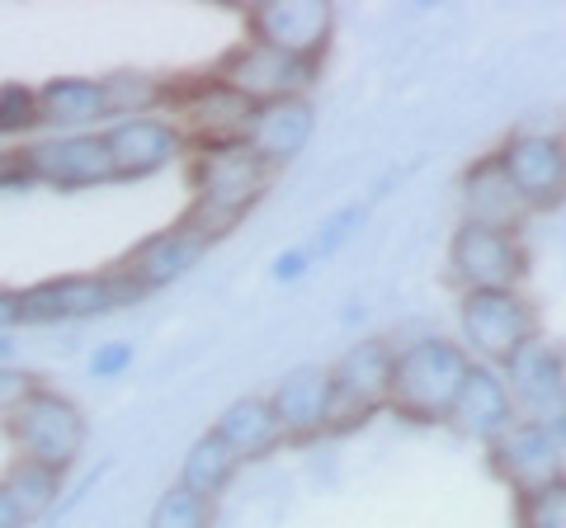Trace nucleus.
<instances>
[{
	"instance_id": "37",
	"label": "nucleus",
	"mask_w": 566,
	"mask_h": 528,
	"mask_svg": "<svg viewBox=\"0 0 566 528\" xmlns=\"http://www.w3.org/2000/svg\"><path fill=\"white\" fill-rule=\"evenodd\" d=\"M562 444H566V430H562Z\"/></svg>"
},
{
	"instance_id": "22",
	"label": "nucleus",
	"mask_w": 566,
	"mask_h": 528,
	"mask_svg": "<svg viewBox=\"0 0 566 528\" xmlns=\"http://www.w3.org/2000/svg\"><path fill=\"white\" fill-rule=\"evenodd\" d=\"M39 109H43V123L52 128H91V123L109 118V99H104V81H85V76H57L39 85Z\"/></svg>"
},
{
	"instance_id": "9",
	"label": "nucleus",
	"mask_w": 566,
	"mask_h": 528,
	"mask_svg": "<svg viewBox=\"0 0 566 528\" xmlns=\"http://www.w3.org/2000/svg\"><path fill=\"white\" fill-rule=\"evenodd\" d=\"M392 363H397V345L387 340H359L331 363V382H335L331 430L364 425L368 415L392 406Z\"/></svg>"
},
{
	"instance_id": "16",
	"label": "nucleus",
	"mask_w": 566,
	"mask_h": 528,
	"mask_svg": "<svg viewBox=\"0 0 566 528\" xmlns=\"http://www.w3.org/2000/svg\"><path fill=\"white\" fill-rule=\"evenodd\" d=\"M104 142H109L118 180H147L189 147L170 118H118L114 128H104Z\"/></svg>"
},
{
	"instance_id": "18",
	"label": "nucleus",
	"mask_w": 566,
	"mask_h": 528,
	"mask_svg": "<svg viewBox=\"0 0 566 528\" xmlns=\"http://www.w3.org/2000/svg\"><path fill=\"white\" fill-rule=\"evenodd\" d=\"M458 199H463V222L495 226V232H520L524 218H528V203L520 199L515 180L505 175V166H501V156L495 151L463 170V180H458Z\"/></svg>"
},
{
	"instance_id": "36",
	"label": "nucleus",
	"mask_w": 566,
	"mask_h": 528,
	"mask_svg": "<svg viewBox=\"0 0 566 528\" xmlns=\"http://www.w3.org/2000/svg\"><path fill=\"white\" fill-rule=\"evenodd\" d=\"M10 349H14V345H10L6 336H0V363H6V359H10Z\"/></svg>"
},
{
	"instance_id": "5",
	"label": "nucleus",
	"mask_w": 566,
	"mask_h": 528,
	"mask_svg": "<svg viewBox=\"0 0 566 528\" xmlns=\"http://www.w3.org/2000/svg\"><path fill=\"white\" fill-rule=\"evenodd\" d=\"M14 448L29 463H43L52 472H66L85 448V415L71 397L52 392V387H33V397L6 420Z\"/></svg>"
},
{
	"instance_id": "12",
	"label": "nucleus",
	"mask_w": 566,
	"mask_h": 528,
	"mask_svg": "<svg viewBox=\"0 0 566 528\" xmlns=\"http://www.w3.org/2000/svg\"><path fill=\"white\" fill-rule=\"evenodd\" d=\"M335 10L326 0H264V6L245 10V33L251 43H270L279 52H289L297 62H322V52L331 43Z\"/></svg>"
},
{
	"instance_id": "8",
	"label": "nucleus",
	"mask_w": 566,
	"mask_h": 528,
	"mask_svg": "<svg viewBox=\"0 0 566 528\" xmlns=\"http://www.w3.org/2000/svg\"><path fill=\"white\" fill-rule=\"evenodd\" d=\"M505 387L515 401V415L528 425L566 430V349L547 336H534L505 368Z\"/></svg>"
},
{
	"instance_id": "25",
	"label": "nucleus",
	"mask_w": 566,
	"mask_h": 528,
	"mask_svg": "<svg viewBox=\"0 0 566 528\" xmlns=\"http://www.w3.org/2000/svg\"><path fill=\"white\" fill-rule=\"evenodd\" d=\"M166 81L151 76H109L104 81V99H109V118H151V109L166 104Z\"/></svg>"
},
{
	"instance_id": "32",
	"label": "nucleus",
	"mask_w": 566,
	"mask_h": 528,
	"mask_svg": "<svg viewBox=\"0 0 566 528\" xmlns=\"http://www.w3.org/2000/svg\"><path fill=\"white\" fill-rule=\"evenodd\" d=\"M312 264H316V260H312L307 245H293V251H283V255L274 260V284H297V278H303Z\"/></svg>"
},
{
	"instance_id": "19",
	"label": "nucleus",
	"mask_w": 566,
	"mask_h": 528,
	"mask_svg": "<svg viewBox=\"0 0 566 528\" xmlns=\"http://www.w3.org/2000/svg\"><path fill=\"white\" fill-rule=\"evenodd\" d=\"M270 406L283 425V439H316L322 430H331L335 420V382H331V368H293L274 392H270Z\"/></svg>"
},
{
	"instance_id": "28",
	"label": "nucleus",
	"mask_w": 566,
	"mask_h": 528,
	"mask_svg": "<svg viewBox=\"0 0 566 528\" xmlns=\"http://www.w3.org/2000/svg\"><path fill=\"white\" fill-rule=\"evenodd\" d=\"M43 123V109H39V91H29L20 81H6L0 85V137H20L29 128Z\"/></svg>"
},
{
	"instance_id": "14",
	"label": "nucleus",
	"mask_w": 566,
	"mask_h": 528,
	"mask_svg": "<svg viewBox=\"0 0 566 528\" xmlns=\"http://www.w3.org/2000/svg\"><path fill=\"white\" fill-rule=\"evenodd\" d=\"M495 156H501L505 175L515 180L528 213L566 199V142L557 133H515L505 137V147Z\"/></svg>"
},
{
	"instance_id": "6",
	"label": "nucleus",
	"mask_w": 566,
	"mask_h": 528,
	"mask_svg": "<svg viewBox=\"0 0 566 528\" xmlns=\"http://www.w3.org/2000/svg\"><path fill=\"white\" fill-rule=\"evenodd\" d=\"M137 288L123 270L104 274H66V278H43L20 293V316L24 326H57V321H81V316H104L137 303Z\"/></svg>"
},
{
	"instance_id": "15",
	"label": "nucleus",
	"mask_w": 566,
	"mask_h": 528,
	"mask_svg": "<svg viewBox=\"0 0 566 528\" xmlns=\"http://www.w3.org/2000/svg\"><path fill=\"white\" fill-rule=\"evenodd\" d=\"M203 251H208V236L180 218L170 232H151L147 241H137L133 251L118 260V270L133 278L137 293H156V288L175 284V278H185Z\"/></svg>"
},
{
	"instance_id": "26",
	"label": "nucleus",
	"mask_w": 566,
	"mask_h": 528,
	"mask_svg": "<svg viewBox=\"0 0 566 528\" xmlns=\"http://www.w3.org/2000/svg\"><path fill=\"white\" fill-rule=\"evenodd\" d=\"M212 524V505L199 500L193 490H185L175 482L170 490H161V500H156L147 528H208Z\"/></svg>"
},
{
	"instance_id": "4",
	"label": "nucleus",
	"mask_w": 566,
	"mask_h": 528,
	"mask_svg": "<svg viewBox=\"0 0 566 528\" xmlns=\"http://www.w3.org/2000/svg\"><path fill=\"white\" fill-rule=\"evenodd\" d=\"M458 326H463V349L476 363L505 368L520 349L538 336L534 303L520 288L505 293H463L458 303Z\"/></svg>"
},
{
	"instance_id": "20",
	"label": "nucleus",
	"mask_w": 566,
	"mask_h": 528,
	"mask_svg": "<svg viewBox=\"0 0 566 528\" xmlns=\"http://www.w3.org/2000/svg\"><path fill=\"white\" fill-rule=\"evenodd\" d=\"M312 128H316V109H312L307 95L255 104V118H251V133H245V147H251L270 170H279V166H289L293 156H303V147L312 142Z\"/></svg>"
},
{
	"instance_id": "11",
	"label": "nucleus",
	"mask_w": 566,
	"mask_h": 528,
	"mask_svg": "<svg viewBox=\"0 0 566 528\" xmlns=\"http://www.w3.org/2000/svg\"><path fill=\"white\" fill-rule=\"evenodd\" d=\"M212 76L222 85H232V91L245 95L251 104H274V99L307 95L312 81H316V66L297 62L270 43H237L218 66H212Z\"/></svg>"
},
{
	"instance_id": "23",
	"label": "nucleus",
	"mask_w": 566,
	"mask_h": 528,
	"mask_svg": "<svg viewBox=\"0 0 566 528\" xmlns=\"http://www.w3.org/2000/svg\"><path fill=\"white\" fill-rule=\"evenodd\" d=\"M237 467H241V457L208 430V434L193 439L189 453H185V463H180V486L212 505V496H222L227 482L237 477Z\"/></svg>"
},
{
	"instance_id": "29",
	"label": "nucleus",
	"mask_w": 566,
	"mask_h": 528,
	"mask_svg": "<svg viewBox=\"0 0 566 528\" xmlns=\"http://www.w3.org/2000/svg\"><path fill=\"white\" fill-rule=\"evenodd\" d=\"M364 222H368V203H345V208H335V213H331L322 226H316V236L307 241L312 260H331L354 232H359Z\"/></svg>"
},
{
	"instance_id": "3",
	"label": "nucleus",
	"mask_w": 566,
	"mask_h": 528,
	"mask_svg": "<svg viewBox=\"0 0 566 528\" xmlns=\"http://www.w3.org/2000/svg\"><path fill=\"white\" fill-rule=\"evenodd\" d=\"M166 109H170V123L180 128V137L199 151L245 142L251 118H255V104L237 95L232 85H222L212 72L193 76V81H175L166 91Z\"/></svg>"
},
{
	"instance_id": "2",
	"label": "nucleus",
	"mask_w": 566,
	"mask_h": 528,
	"mask_svg": "<svg viewBox=\"0 0 566 528\" xmlns=\"http://www.w3.org/2000/svg\"><path fill=\"white\" fill-rule=\"evenodd\" d=\"M472 355L463 340H439L424 336L397 349L392 363V406L411 425H449V415L458 406V392L468 382Z\"/></svg>"
},
{
	"instance_id": "27",
	"label": "nucleus",
	"mask_w": 566,
	"mask_h": 528,
	"mask_svg": "<svg viewBox=\"0 0 566 528\" xmlns=\"http://www.w3.org/2000/svg\"><path fill=\"white\" fill-rule=\"evenodd\" d=\"M515 528H566V477L515 500Z\"/></svg>"
},
{
	"instance_id": "31",
	"label": "nucleus",
	"mask_w": 566,
	"mask_h": 528,
	"mask_svg": "<svg viewBox=\"0 0 566 528\" xmlns=\"http://www.w3.org/2000/svg\"><path fill=\"white\" fill-rule=\"evenodd\" d=\"M133 368V345L128 340H109V345H95L91 355V378L109 382V378H123Z\"/></svg>"
},
{
	"instance_id": "21",
	"label": "nucleus",
	"mask_w": 566,
	"mask_h": 528,
	"mask_svg": "<svg viewBox=\"0 0 566 528\" xmlns=\"http://www.w3.org/2000/svg\"><path fill=\"white\" fill-rule=\"evenodd\" d=\"M212 434H218L222 444L241 457V463L270 457L283 444V425H279V415L270 406V397H241V401H232V406L218 415Z\"/></svg>"
},
{
	"instance_id": "13",
	"label": "nucleus",
	"mask_w": 566,
	"mask_h": 528,
	"mask_svg": "<svg viewBox=\"0 0 566 528\" xmlns=\"http://www.w3.org/2000/svg\"><path fill=\"white\" fill-rule=\"evenodd\" d=\"M491 467H495V477L515 490V500L534 496V490L566 477V444L557 430L515 420V425L491 444Z\"/></svg>"
},
{
	"instance_id": "35",
	"label": "nucleus",
	"mask_w": 566,
	"mask_h": 528,
	"mask_svg": "<svg viewBox=\"0 0 566 528\" xmlns=\"http://www.w3.org/2000/svg\"><path fill=\"white\" fill-rule=\"evenodd\" d=\"M0 528H24V515H20V505L10 500V490L0 486Z\"/></svg>"
},
{
	"instance_id": "34",
	"label": "nucleus",
	"mask_w": 566,
	"mask_h": 528,
	"mask_svg": "<svg viewBox=\"0 0 566 528\" xmlns=\"http://www.w3.org/2000/svg\"><path fill=\"white\" fill-rule=\"evenodd\" d=\"M10 184H29V175L20 166V151H0V189Z\"/></svg>"
},
{
	"instance_id": "10",
	"label": "nucleus",
	"mask_w": 566,
	"mask_h": 528,
	"mask_svg": "<svg viewBox=\"0 0 566 528\" xmlns=\"http://www.w3.org/2000/svg\"><path fill=\"white\" fill-rule=\"evenodd\" d=\"M20 166L29 175V184H52V189H91V184L118 180L104 133H62V137L29 142L20 151Z\"/></svg>"
},
{
	"instance_id": "1",
	"label": "nucleus",
	"mask_w": 566,
	"mask_h": 528,
	"mask_svg": "<svg viewBox=\"0 0 566 528\" xmlns=\"http://www.w3.org/2000/svg\"><path fill=\"white\" fill-rule=\"evenodd\" d=\"M270 180H274V170L264 166L245 142L203 147L199 156H193V166H189L193 208L185 213V222L199 226L208 241L232 232V226L260 203V193L270 189Z\"/></svg>"
},
{
	"instance_id": "24",
	"label": "nucleus",
	"mask_w": 566,
	"mask_h": 528,
	"mask_svg": "<svg viewBox=\"0 0 566 528\" xmlns=\"http://www.w3.org/2000/svg\"><path fill=\"white\" fill-rule=\"evenodd\" d=\"M10 490V500L20 505V515L24 524L29 519H43L48 509H57V496H62V472H52L43 463H29V457H20L10 472H6V482H0Z\"/></svg>"
},
{
	"instance_id": "7",
	"label": "nucleus",
	"mask_w": 566,
	"mask_h": 528,
	"mask_svg": "<svg viewBox=\"0 0 566 528\" xmlns=\"http://www.w3.org/2000/svg\"><path fill=\"white\" fill-rule=\"evenodd\" d=\"M528 270L520 232H495V226L458 222L449 241V274L458 278L463 293H505L520 288Z\"/></svg>"
},
{
	"instance_id": "33",
	"label": "nucleus",
	"mask_w": 566,
	"mask_h": 528,
	"mask_svg": "<svg viewBox=\"0 0 566 528\" xmlns=\"http://www.w3.org/2000/svg\"><path fill=\"white\" fill-rule=\"evenodd\" d=\"M14 326H24V316H20V293H10V288H0V336Z\"/></svg>"
},
{
	"instance_id": "30",
	"label": "nucleus",
	"mask_w": 566,
	"mask_h": 528,
	"mask_svg": "<svg viewBox=\"0 0 566 528\" xmlns=\"http://www.w3.org/2000/svg\"><path fill=\"white\" fill-rule=\"evenodd\" d=\"M33 387H39V378H29L24 368H10V363H0V415H14L24 406V401L33 397Z\"/></svg>"
},
{
	"instance_id": "17",
	"label": "nucleus",
	"mask_w": 566,
	"mask_h": 528,
	"mask_svg": "<svg viewBox=\"0 0 566 528\" xmlns=\"http://www.w3.org/2000/svg\"><path fill=\"white\" fill-rule=\"evenodd\" d=\"M515 401H510V387H505V373L501 368H491V363H476L468 368V382H463V392H458V406L449 415V425L458 434H468L476 439V444H495L510 425H515Z\"/></svg>"
}]
</instances>
